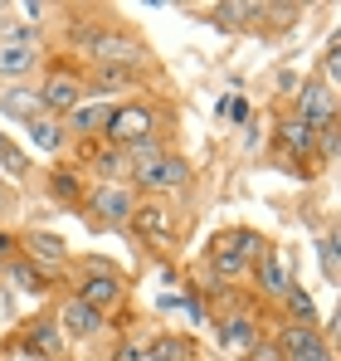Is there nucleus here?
<instances>
[{
    "instance_id": "obj_1",
    "label": "nucleus",
    "mask_w": 341,
    "mask_h": 361,
    "mask_svg": "<svg viewBox=\"0 0 341 361\" xmlns=\"http://www.w3.org/2000/svg\"><path fill=\"white\" fill-rule=\"evenodd\" d=\"M73 49L83 54L88 68H132V73H147V68H151L147 44H142L132 30L113 25V20H88V25H78V30H73Z\"/></svg>"
},
{
    "instance_id": "obj_2",
    "label": "nucleus",
    "mask_w": 341,
    "mask_h": 361,
    "mask_svg": "<svg viewBox=\"0 0 341 361\" xmlns=\"http://www.w3.org/2000/svg\"><path fill=\"white\" fill-rule=\"evenodd\" d=\"M268 244H264V235L259 230H249V225H229V230H220L215 240H210V274H215V283H239V279H249V269H254V259L264 254Z\"/></svg>"
},
{
    "instance_id": "obj_3",
    "label": "nucleus",
    "mask_w": 341,
    "mask_h": 361,
    "mask_svg": "<svg viewBox=\"0 0 341 361\" xmlns=\"http://www.w3.org/2000/svg\"><path fill=\"white\" fill-rule=\"evenodd\" d=\"M78 205H83L93 230H127V220L137 210V190L127 180H93Z\"/></svg>"
},
{
    "instance_id": "obj_4",
    "label": "nucleus",
    "mask_w": 341,
    "mask_h": 361,
    "mask_svg": "<svg viewBox=\"0 0 341 361\" xmlns=\"http://www.w3.org/2000/svg\"><path fill=\"white\" fill-rule=\"evenodd\" d=\"M147 137H161V108L147 103V98H122L108 113L103 127V142L108 147H132V142H147Z\"/></svg>"
},
{
    "instance_id": "obj_5",
    "label": "nucleus",
    "mask_w": 341,
    "mask_h": 361,
    "mask_svg": "<svg viewBox=\"0 0 341 361\" xmlns=\"http://www.w3.org/2000/svg\"><path fill=\"white\" fill-rule=\"evenodd\" d=\"M73 298H83L93 312H117L122 302H127V279L117 274L108 259H98V254H88L83 259V274H78V288H73Z\"/></svg>"
},
{
    "instance_id": "obj_6",
    "label": "nucleus",
    "mask_w": 341,
    "mask_h": 361,
    "mask_svg": "<svg viewBox=\"0 0 341 361\" xmlns=\"http://www.w3.org/2000/svg\"><path fill=\"white\" fill-rule=\"evenodd\" d=\"M83 98H88V88H83V68H73L68 59H54L49 68H44L39 103H44V113H49V118H68Z\"/></svg>"
},
{
    "instance_id": "obj_7",
    "label": "nucleus",
    "mask_w": 341,
    "mask_h": 361,
    "mask_svg": "<svg viewBox=\"0 0 341 361\" xmlns=\"http://www.w3.org/2000/svg\"><path fill=\"white\" fill-rule=\"evenodd\" d=\"M259 337H264V322H259V312L249 302H229V312L215 322V342H220L225 357H244Z\"/></svg>"
},
{
    "instance_id": "obj_8",
    "label": "nucleus",
    "mask_w": 341,
    "mask_h": 361,
    "mask_svg": "<svg viewBox=\"0 0 341 361\" xmlns=\"http://www.w3.org/2000/svg\"><path fill=\"white\" fill-rule=\"evenodd\" d=\"M337 113H341V98L327 88V83H317V78H302L297 83V93H292V118H302L307 127H337Z\"/></svg>"
},
{
    "instance_id": "obj_9",
    "label": "nucleus",
    "mask_w": 341,
    "mask_h": 361,
    "mask_svg": "<svg viewBox=\"0 0 341 361\" xmlns=\"http://www.w3.org/2000/svg\"><path fill=\"white\" fill-rule=\"evenodd\" d=\"M273 152L283 157L287 166H312V157H317V127H307L302 118H292V113H283L278 118V137H273Z\"/></svg>"
},
{
    "instance_id": "obj_10",
    "label": "nucleus",
    "mask_w": 341,
    "mask_h": 361,
    "mask_svg": "<svg viewBox=\"0 0 341 361\" xmlns=\"http://www.w3.org/2000/svg\"><path fill=\"white\" fill-rule=\"evenodd\" d=\"M20 254H25L35 269H44L49 279H58V274L73 264L68 244L58 240V235H49V230H25V235H20Z\"/></svg>"
},
{
    "instance_id": "obj_11",
    "label": "nucleus",
    "mask_w": 341,
    "mask_h": 361,
    "mask_svg": "<svg viewBox=\"0 0 341 361\" xmlns=\"http://www.w3.org/2000/svg\"><path fill=\"white\" fill-rule=\"evenodd\" d=\"M249 279H254V288L268 302H278L287 293V283H292V259H287V249H264V254L254 259Z\"/></svg>"
},
{
    "instance_id": "obj_12",
    "label": "nucleus",
    "mask_w": 341,
    "mask_h": 361,
    "mask_svg": "<svg viewBox=\"0 0 341 361\" xmlns=\"http://www.w3.org/2000/svg\"><path fill=\"white\" fill-rule=\"evenodd\" d=\"M185 185H190V161L180 152H166L156 166H147L132 180V190H147V195H170V190H185Z\"/></svg>"
},
{
    "instance_id": "obj_13",
    "label": "nucleus",
    "mask_w": 341,
    "mask_h": 361,
    "mask_svg": "<svg viewBox=\"0 0 341 361\" xmlns=\"http://www.w3.org/2000/svg\"><path fill=\"white\" fill-rule=\"evenodd\" d=\"M142 240H151V244H170L175 240V210L170 205H161V200H137V210H132V220H127Z\"/></svg>"
},
{
    "instance_id": "obj_14",
    "label": "nucleus",
    "mask_w": 341,
    "mask_h": 361,
    "mask_svg": "<svg viewBox=\"0 0 341 361\" xmlns=\"http://www.w3.org/2000/svg\"><path fill=\"white\" fill-rule=\"evenodd\" d=\"M54 327L63 332V342H68V337L88 342V337H98V332L108 327V317H103V312H93V307H88L83 298H73V293H68V298L58 302V317H54Z\"/></svg>"
},
{
    "instance_id": "obj_15",
    "label": "nucleus",
    "mask_w": 341,
    "mask_h": 361,
    "mask_svg": "<svg viewBox=\"0 0 341 361\" xmlns=\"http://www.w3.org/2000/svg\"><path fill=\"white\" fill-rule=\"evenodd\" d=\"M108 113H113V103H93V98H83L63 122V137H83V142H103V127H108Z\"/></svg>"
},
{
    "instance_id": "obj_16",
    "label": "nucleus",
    "mask_w": 341,
    "mask_h": 361,
    "mask_svg": "<svg viewBox=\"0 0 341 361\" xmlns=\"http://www.w3.org/2000/svg\"><path fill=\"white\" fill-rule=\"evenodd\" d=\"M0 118H15V122L44 118L39 88H35V83H0Z\"/></svg>"
},
{
    "instance_id": "obj_17",
    "label": "nucleus",
    "mask_w": 341,
    "mask_h": 361,
    "mask_svg": "<svg viewBox=\"0 0 341 361\" xmlns=\"http://www.w3.org/2000/svg\"><path fill=\"white\" fill-rule=\"evenodd\" d=\"M39 63V44H0V83H30Z\"/></svg>"
},
{
    "instance_id": "obj_18",
    "label": "nucleus",
    "mask_w": 341,
    "mask_h": 361,
    "mask_svg": "<svg viewBox=\"0 0 341 361\" xmlns=\"http://www.w3.org/2000/svg\"><path fill=\"white\" fill-rule=\"evenodd\" d=\"M20 352L35 357V361H58V357H63V332H58L54 322H35V327H25Z\"/></svg>"
},
{
    "instance_id": "obj_19",
    "label": "nucleus",
    "mask_w": 341,
    "mask_h": 361,
    "mask_svg": "<svg viewBox=\"0 0 341 361\" xmlns=\"http://www.w3.org/2000/svg\"><path fill=\"white\" fill-rule=\"evenodd\" d=\"M273 342H278V352H283L287 361L307 357V352H317V347H327V337H322L317 327H302V322H283V327L273 332Z\"/></svg>"
},
{
    "instance_id": "obj_20",
    "label": "nucleus",
    "mask_w": 341,
    "mask_h": 361,
    "mask_svg": "<svg viewBox=\"0 0 341 361\" xmlns=\"http://www.w3.org/2000/svg\"><path fill=\"white\" fill-rule=\"evenodd\" d=\"M122 152V161H127V180H137L147 166H156L161 157H166V137H147V142H132V147H117Z\"/></svg>"
},
{
    "instance_id": "obj_21",
    "label": "nucleus",
    "mask_w": 341,
    "mask_h": 361,
    "mask_svg": "<svg viewBox=\"0 0 341 361\" xmlns=\"http://www.w3.org/2000/svg\"><path fill=\"white\" fill-rule=\"evenodd\" d=\"M30 127V142H35V152H44V157H58L63 152V122L58 118H35V122H25Z\"/></svg>"
},
{
    "instance_id": "obj_22",
    "label": "nucleus",
    "mask_w": 341,
    "mask_h": 361,
    "mask_svg": "<svg viewBox=\"0 0 341 361\" xmlns=\"http://www.w3.org/2000/svg\"><path fill=\"white\" fill-rule=\"evenodd\" d=\"M5 274H10V283H15V288H25V293H44V288L54 283V279H49L44 269H35L25 254H15V259L5 264Z\"/></svg>"
},
{
    "instance_id": "obj_23",
    "label": "nucleus",
    "mask_w": 341,
    "mask_h": 361,
    "mask_svg": "<svg viewBox=\"0 0 341 361\" xmlns=\"http://www.w3.org/2000/svg\"><path fill=\"white\" fill-rule=\"evenodd\" d=\"M278 302H283L287 322H302V327H317V302H312V293H307L302 283H287V293H283Z\"/></svg>"
},
{
    "instance_id": "obj_24",
    "label": "nucleus",
    "mask_w": 341,
    "mask_h": 361,
    "mask_svg": "<svg viewBox=\"0 0 341 361\" xmlns=\"http://www.w3.org/2000/svg\"><path fill=\"white\" fill-rule=\"evenodd\" d=\"M210 15H215L220 30H239V25H249V20H264V5H254V0H234V5H215Z\"/></svg>"
},
{
    "instance_id": "obj_25",
    "label": "nucleus",
    "mask_w": 341,
    "mask_h": 361,
    "mask_svg": "<svg viewBox=\"0 0 341 361\" xmlns=\"http://www.w3.org/2000/svg\"><path fill=\"white\" fill-rule=\"evenodd\" d=\"M49 195H54L58 205H78L83 200V176L68 171V166H54L49 171Z\"/></svg>"
},
{
    "instance_id": "obj_26",
    "label": "nucleus",
    "mask_w": 341,
    "mask_h": 361,
    "mask_svg": "<svg viewBox=\"0 0 341 361\" xmlns=\"http://www.w3.org/2000/svg\"><path fill=\"white\" fill-rule=\"evenodd\" d=\"M0 171H5V180H10V176H30V157H25L10 137L0 142Z\"/></svg>"
},
{
    "instance_id": "obj_27",
    "label": "nucleus",
    "mask_w": 341,
    "mask_h": 361,
    "mask_svg": "<svg viewBox=\"0 0 341 361\" xmlns=\"http://www.w3.org/2000/svg\"><path fill=\"white\" fill-rule=\"evenodd\" d=\"M0 44H39V30L25 20H0Z\"/></svg>"
},
{
    "instance_id": "obj_28",
    "label": "nucleus",
    "mask_w": 341,
    "mask_h": 361,
    "mask_svg": "<svg viewBox=\"0 0 341 361\" xmlns=\"http://www.w3.org/2000/svg\"><path fill=\"white\" fill-rule=\"evenodd\" d=\"M244 361H287L283 352H278V342H273V332H264L249 352H244Z\"/></svg>"
},
{
    "instance_id": "obj_29",
    "label": "nucleus",
    "mask_w": 341,
    "mask_h": 361,
    "mask_svg": "<svg viewBox=\"0 0 341 361\" xmlns=\"http://www.w3.org/2000/svg\"><path fill=\"white\" fill-rule=\"evenodd\" d=\"M215 113H220V122H234V127H239V122H249V103H244V98L234 93V98H225V103H220Z\"/></svg>"
},
{
    "instance_id": "obj_30",
    "label": "nucleus",
    "mask_w": 341,
    "mask_h": 361,
    "mask_svg": "<svg viewBox=\"0 0 341 361\" xmlns=\"http://www.w3.org/2000/svg\"><path fill=\"white\" fill-rule=\"evenodd\" d=\"M322 274L337 279V235H332V230H327V240H322Z\"/></svg>"
},
{
    "instance_id": "obj_31",
    "label": "nucleus",
    "mask_w": 341,
    "mask_h": 361,
    "mask_svg": "<svg viewBox=\"0 0 341 361\" xmlns=\"http://www.w3.org/2000/svg\"><path fill=\"white\" fill-rule=\"evenodd\" d=\"M15 254H20V240H15V235H5V230H0V269H5V264H10V259H15Z\"/></svg>"
},
{
    "instance_id": "obj_32",
    "label": "nucleus",
    "mask_w": 341,
    "mask_h": 361,
    "mask_svg": "<svg viewBox=\"0 0 341 361\" xmlns=\"http://www.w3.org/2000/svg\"><path fill=\"white\" fill-rule=\"evenodd\" d=\"M292 361H337V352H332V342H327V347H317V352H307V357H292Z\"/></svg>"
},
{
    "instance_id": "obj_33",
    "label": "nucleus",
    "mask_w": 341,
    "mask_h": 361,
    "mask_svg": "<svg viewBox=\"0 0 341 361\" xmlns=\"http://www.w3.org/2000/svg\"><path fill=\"white\" fill-rule=\"evenodd\" d=\"M297 83H302L297 73H278V93H297Z\"/></svg>"
},
{
    "instance_id": "obj_34",
    "label": "nucleus",
    "mask_w": 341,
    "mask_h": 361,
    "mask_svg": "<svg viewBox=\"0 0 341 361\" xmlns=\"http://www.w3.org/2000/svg\"><path fill=\"white\" fill-rule=\"evenodd\" d=\"M0 190H5V171H0Z\"/></svg>"
},
{
    "instance_id": "obj_35",
    "label": "nucleus",
    "mask_w": 341,
    "mask_h": 361,
    "mask_svg": "<svg viewBox=\"0 0 341 361\" xmlns=\"http://www.w3.org/2000/svg\"><path fill=\"white\" fill-rule=\"evenodd\" d=\"M0 142H5V137H0Z\"/></svg>"
}]
</instances>
